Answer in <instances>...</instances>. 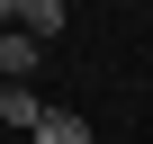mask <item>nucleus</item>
Returning <instances> with one entry per match:
<instances>
[{
  "label": "nucleus",
  "mask_w": 153,
  "mask_h": 144,
  "mask_svg": "<svg viewBox=\"0 0 153 144\" xmlns=\"http://www.w3.org/2000/svg\"><path fill=\"white\" fill-rule=\"evenodd\" d=\"M0 126H18V135H36V126H45V99H36L27 81H0Z\"/></svg>",
  "instance_id": "nucleus-1"
},
{
  "label": "nucleus",
  "mask_w": 153,
  "mask_h": 144,
  "mask_svg": "<svg viewBox=\"0 0 153 144\" xmlns=\"http://www.w3.org/2000/svg\"><path fill=\"white\" fill-rule=\"evenodd\" d=\"M36 144H90V117H81V108H45Z\"/></svg>",
  "instance_id": "nucleus-2"
},
{
  "label": "nucleus",
  "mask_w": 153,
  "mask_h": 144,
  "mask_svg": "<svg viewBox=\"0 0 153 144\" xmlns=\"http://www.w3.org/2000/svg\"><path fill=\"white\" fill-rule=\"evenodd\" d=\"M18 27L54 45V36H63V0H18Z\"/></svg>",
  "instance_id": "nucleus-3"
},
{
  "label": "nucleus",
  "mask_w": 153,
  "mask_h": 144,
  "mask_svg": "<svg viewBox=\"0 0 153 144\" xmlns=\"http://www.w3.org/2000/svg\"><path fill=\"white\" fill-rule=\"evenodd\" d=\"M0 18H9V27H18V0H0Z\"/></svg>",
  "instance_id": "nucleus-4"
}]
</instances>
